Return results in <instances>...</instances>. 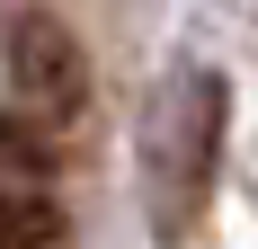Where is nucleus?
<instances>
[{"instance_id": "1", "label": "nucleus", "mask_w": 258, "mask_h": 249, "mask_svg": "<svg viewBox=\"0 0 258 249\" xmlns=\"http://www.w3.org/2000/svg\"><path fill=\"white\" fill-rule=\"evenodd\" d=\"M9 107H18V134H27V143L80 125V107H89L80 36L62 18H45V9H18V27H9Z\"/></svg>"}]
</instances>
